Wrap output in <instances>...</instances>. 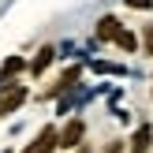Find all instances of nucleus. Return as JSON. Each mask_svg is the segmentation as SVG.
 I'll use <instances>...</instances> for the list:
<instances>
[{"label":"nucleus","instance_id":"1a4fd4ad","mask_svg":"<svg viewBox=\"0 0 153 153\" xmlns=\"http://www.w3.org/2000/svg\"><path fill=\"white\" fill-rule=\"evenodd\" d=\"M123 4H127V7H134V11H149L153 0H123Z\"/></svg>","mask_w":153,"mask_h":153},{"label":"nucleus","instance_id":"6e6552de","mask_svg":"<svg viewBox=\"0 0 153 153\" xmlns=\"http://www.w3.org/2000/svg\"><path fill=\"white\" fill-rule=\"evenodd\" d=\"M116 45L123 52H138V37H134L131 30H120V34H116Z\"/></svg>","mask_w":153,"mask_h":153},{"label":"nucleus","instance_id":"423d86ee","mask_svg":"<svg viewBox=\"0 0 153 153\" xmlns=\"http://www.w3.org/2000/svg\"><path fill=\"white\" fill-rule=\"evenodd\" d=\"M149 138H153V127L142 123L138 131H134V138H131V153H149Z\"/></svg>","mask_w":153,"mask_h":153},{"label":"nucleus","instance_id":"20e7f679","mask_svg":"<svg viewBox=\"0 0 153 153\" xmlns=\"http://www.w3.org/2000/svg\"><path fill=\"white\" fill-rule=\"evenodd\" d=\"M123 30V22L116 15H101L97 19V41H116V34Z\"/></svg>","mask_w":153,"mask_h":153},{"label":"nucleus","instance_id":"f257e3e1","mask_svg":"<svg viewBox=\"0 0 153 153\" xmlns=\"http://www.w3.org/2000/svg\"><path fill=\"white\" fill-rule=\"evenodd\" d=\"M22 101H26V86H19V82H4V79H0V116L15 112Z\"/></svg>","mask_w":153,"mask_h":153},{"label":"nucleus","instance_id":"9b49d317","mask_svg":"<svg viewBox=\"0 0 153 153\" xmlns=\"http://www.w3.org/2000/svg\"><path fill=\"white\" fill-rule=\"evenodd\" d=\"M123 146H120V142H108V146H105V153H120Z\"/></svg>","mask_w":153,"mask_h":153},{"label":"nucleus","instance_id":"7ed1b4c3","mask_svg":"<svg viewBox=\"0 0 153 153\" xmlns=\"http://www.w3.org/2000/svg\"><path fill=\"white\" fill-rule=\"evenodd\" d=\"M82 134H86V123H82V120L75 116L71 123H67L64 131H60V146H64V149H75V146L82 142Z\"/></svg>","mask_w":153,"mask_h":153},{"label":"nucleus","instance_id":"39448f33","mask_svg":"<svg viewBox=\"0 0 153 153\" xmlns=\"http://www.w3.org/2000/svg\"><path fill=\"white\" fill-rule=\"evenodd\" d=\"M52 60H56V49H52V45H41V49H37V56L30 60V75H41Z\"/></svg>","mask_w":153,"mask_h":153},{"label":"nucleus","instance_id":"0eeeda50","mask_svg":"<svg viewBox=\"0 0 153 153\" xmlns=\"http://www.w3.org/2000/svg\"><path fill=\"white\" fill-rule=\"evenodd\" d=\"M22 67H26V60H22V56H7L4 64H0V79H11V75H19Z\"/></svg>","mask_w":153,"mask_h":153},{"label":"nucleus","instance_id":"9d476101","mask_svg":"<svg viewBox=\"0 0 153 153\" xmlns=\"http://www.w3.org/2000/svg\"><path fill=\"white\" fill-rule=\"evenodd\" d=\"M146 52L153 56V26H146Z\"/></svg>","mask_w":153,"mask_h":153},{"label":"nucleus","instance_id":"f03ea898","mask_svg":"<svg viewBox=\"0 0 153 153\" xmlns=\"http://www.w3.org/2000/svg\"><path fill=\"white\" fill-rule=\"evenodd\" d=\"M56 146H60V131L56 127H41V134L34 138V146H26L22 153H52Z\"/></svg>","mask_w":153,"mask_h":153}]
</instances>
